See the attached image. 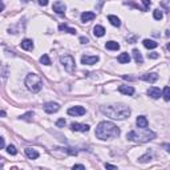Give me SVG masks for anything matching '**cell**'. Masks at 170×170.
<instances>
[{
  "mask_svg": "<svg viewBox=\"0 0 170 170\" xmlns=\"http://www.w3.org/2000/svg\"><path fill=\"white\" fill-rule=\"evenodd\" d=\"M121 130L117 125L109 121H102L97 125L96 128V137L100 140H110V138H116L120 136Z\"/></svg>",
  "mask_w": 170,
  "mask_h": 170,
  "instance_id": "1",
  "label": "cell"
},
{
  "mask_svg": "<svg viewBox=\"0 0 170 170\" xmlns=\"http://www.w3.org/2000/svg\"><path fill=\"white\" fill-rule=\"evenodd\" d=\"M101 112L108 117L113 120H125L130 116V109L126 105L118 104V105H109V106H102Z\"/></svg>",
  "mask_w": 170,
  "mask_h": 170,
  "instance_id": "2",
  "label": "cell"
},
{
  "mask_svg": "<svg viewBox=\"0 0 170 170\" xmlns=\"http://www.w3.org/2000/svg\"><path fill=\"white\" fill-rule=\"evenodd\" d=\"M126 138L133 142H138V144H144V142H149L153 138H156V133L149 130L147 128H144L142 130H132L126 134Z\"/></svg>",
  "mask_w": 170,
  "mask_h": 170,
  "instance_id": "3",
  "label": "cell"
},
{
  "mask_svg": "<svg viewBox=\"0 0 170 170\" xmlns=\"http://www.w3.org/2000/svg\"><path fill=\"white\" fill-rule=\"evenodd\" d=\"M25 85L31 92L37 93V92H40L42 88V79L37 73H29V75L25 77Z\"/></svg>",
  "mask_w": 170,
  "mask_h": 170,
  "instance_id": "4",
  "label": "cell"
},
{
  "mask_svg": "<svg viewBox=\"0 0 170 170\" xmlns=\"http://www.w3.org/2000/svg\"><path fill=\"white\" fill-rule=\"evenodd\" d=\"M60 61H61L62 66L65 68V71L68 73L75 72V59H73L72 56H69V55L61 56V57H60Z\"/></svg>",
  "mask_w": 170,
  "mask_h": 170,
  "instance_id": "5",
  "label": "cell"
},
{
  "mask_svg": "<svg viewBox=\"0 0 170 170\" xmlns=\"http://www.w3.org/2000/svg\"><path fill=\"white\" fill-rule=\"evenodd\" d=\"M60 109V105L57 102H47L44 105V110L48 113V114H52V113H56V112Z\"/></svg>",
  "mask_w": 170,
  "mask_h": 170,
  "instance_id": "6",
  "label": "cell"
},
{
  "mask_svg": "<svg viewBox=\"0 0 170 170\" xmlns=\"http://www.w3.org/2000/svg\"><path fill=\"white\" fill-rule=\"evenodd\" d=\"M81 62L84 65H93L96 62H98V56H88L85 55L81 57Z\"/></svg>",
  "mask_w": 170,
  "mask_h": 170,
  "instance_id": "7",
  "label": "cell"
},
{
  "mask_svg": "<svg viewBox=\"0 0 170 170\" xmlns=\"http://www.w3.org/2000/svg\"><path fill=\"white\" fill-rule=\"evenodd\" d=\"M85 108L84 106H72V108L68 109V114L71 116H82L85 114Z\"/></svg>",
  "mask_w": 170,
  "mask_h": 170,
  "instance_id": "8",
  "label": "cell"
},
{
  "mask_svg": "<svg viewBox=\"0 0 170 170\" xmlns=\"http://www.w3.org/2000/svg\"><path fill=\"white\" fill-rule=\"evenodd\" d=\"M89 125L86 124H79V122H73L72 125H71V129H72L73 132H89Z\"/></svg>",
  "mask_w": 170,
  "mask_h": 170,
  "instance_id": "9",
  "label": "cell"
},
{
  "mask_svg": "<svg viewBox=\"0 0 170 170\" xmlns=\"http://www.w3.org/2000/svg\"><path fill=\"white\" fill-rule=\"evenodd\" d=\"M118 92L122 93V95H126V96H133L134 88L130 86V85H120V86H118Z\"/></svg>",
  "mask_w": 170,
  "mask_h": 170,
  "instance_id": "10",
  "label": "cell"
},
{
  "mask_svg": "<svg viewBox=\"0 0 170 170\" xmlns=\"http://www.w3.org/2000/svg\"><path fill=\"white\" fill-rule=\"evenodd\" d=\"M52 8H53V11H55L56 13H59V15H64V13H65V10H66L65 4L62 3V1H56Z\"/></svg>",
  "mask_w": 170,
  "mask_h": 170,
  "instance_id": "11",
  "label": "cell"
},
{
  "mask_svg": "<svg viewBox=\"0 0 170 170\" xmlns=\"http://www.w3.org/2000/svg\"><path fill=\"white\" fill-rule=\"evenodd\" d=\"M140 79L144 80V81H147V82H156L158 80V75L157 73H146V75L141 76Z\"/></svg>",
  "mask_w": 170,
  "mask_h": 170,
  "instance_id": "12",
  "label": "cell"
},
{
  "mask_svg": "<svg viewBox=\"0 0 170 170\" xmlns=\"http://www.w3.org/2000/svg\"><path fill=\"white\" fill-rule=\"evenodd\" d=\"M147 96L149 97H151V98H158L161 96V90H160V88H157V86H151V88H149L147 89Z\"/></svg>",
  "mask_w": 170,
  "mask_h": 170,
  "instance_id": "13",
  "label": "cell"
},
{
  "mask_svg": "<svg viewBox=\"0 0 170 170\" xmlns=\"http://www.w3.org/2000/svg\"><path fill=\"white\" fill-rule=\"evenodd\" d=\"M25 154L27 157L29 158V160H36V158H39V151L35 150V149H32V147H27L25 149Z\"/></svg>",
  "mask_w": 170,
  "mask_h": 170,
  "instance_id": "14",
  "label": "cell"
},
{
  "mask_svg": "<svg viewBox=\"0 0 170 170\" xmlns=\"http://www.w3.org/2000/svg\"><path fill=\"white\" fill-rule=\"evenodd\" d=\"M136 124H137V126L140 128V129H144V128H147V125H149V121H147V118L145 117V116H140V117H137V121H136Z\"/></svg>",
  "mask_w": 170,
  "mask_h": 170,
  "instance_id": "15",
  "label": "cell"
},
{
  "mask_svg": "<svg viewBox=\"0 0 170 170\" xmlns=\"http://www.w3.org/2000/svg\"><path fill=\"white\" fill-rule=\"evenodd\" d=\"M96 17V15L93 12H82L81 13V21L82 23H88V21H90V20H93Z\"/></svg>",
  "mask_w": 170,
  "mask_h": 170,
  "instance_id": "16",
  "label": "cell"
},
{
  "mask_svg": "<svg viewBox=\"0 0 170 170\" xmlns=\"http://www.w3.org/2000/svg\"><path fill=\"white\" fill-rule=\"evenodd\" d=\"M20 47L23 49H25V51H32L33 49V41L29 39H24L23 41H21V44H20Z\"/></svg>",
  "mask_w": 170,
  "mask_h": 170,
  "instance_id": "17",
  "label": "cell"
},
{
  "mask_svg": "<svg viewBox=\"0 0 170 170\" xmlns=\"http://www.w3.org/2000/svg\"><path fill=\"white\" fill-rule=\"evenodd\" d=\"M142 44H144V47L147 49H154L158 47V42H156L154 40H149V39H145L144 41H142Z\"/></svg>",
  "mask_w": 170,
  "mask_h": 170,
  "instance_id": "18",
  "label": "cell"
},
{
  "mask_svg": "<svg viewBox=\"0 0 170 170\" xmlns=\"http://www.w3.org/2000/svg\"><path fill=\"white\" fill-rule=\"evenodd\" d=\"M93 35L97 37H102L105 35V28L102 25H96L93 28Z\"/></svg>",
  "mask_w": 170,
  "mask_h": 170,
  "instance_id": "19",
  "label": "cell"
},
{
  "mask_svg": "<svg viewBox=\"0 0 170 170\" xmlns=\"http://www.w3.org/2000/svg\"><path fill=\"white\" fill-rule=\"evenodd\" d=\"M117 60H118V62H121V64H128V62L130 61V56H129V53L124 52L118 56Z\"/></svg>",
  "mask_w": 170,
  "mask_h": 170,
  "instance_id": "20",
  "label": "cell"
},
{
  "mask_svg": "<svg viewBox=\"0 0 170 170\" xmlns=\"http://www.w3.org/2000/svg\"><path fill=\"white\" fill-rule=\"evenodd\" d=\"M105 48L109 49V51H117V49H120V44L116 41H106Z\"/></svg>",
  "mask_w": 170,
  "mask_h": 170,
  "instance_id": "21",
  "label": "cell"
},
{
  "mask_svg": "<svg viewBox=\"0 0 170 170\" xmlns=\"http://www.w3.org/2000/svg\"><path fill=\"white\" fill-rule=\"evenodd\" d=\"M133 57H134V61L137 62V64H142L144 59H142V55L138 49H133Z\"/></svg>",
  "mask_w": 170,
  "mask_h": 170,
  "instance_id": "22",
  "label": "cell"
},
{
  "mask_svg": "<svg viewBox=\"0 0 170 170\" xmlns=\"http://www.w3.org/2000/svg\"><path fill=\"white\" fill-rule=\"evenodd\" d=\"M108 20L110 21V24L113 27H120V25H121V21H120V19H118L117 16H114V15H109Z\"/></svg>",
  "mask_w": 170,
  "mask_h": 170,
  "instance_id": "23",
  "label": "cell"
},
{
  "mask_svg": "<svg viewBox=\"0 0 170 170\" xmlns=\"http://www.w3.org/2000/svg\"><path fill=\"white\" fill-rule=\"evenodd\" d=\"M59 29L60 31H65V32L71 33V35H76V29H73V28H69L66 24H60V25H59Z\"/></svg>",
  "mask_w": 170,
  "mask_h": 170,
  "instance_id": "24",
  "label": "cell"
},
{
  "mask_svg": "<svg viewBox=\"0 0 170 170\" xmlns=\"http://www.w3.org/2000/svg\"><path fill=\"white\" fill-rule=\"evenodd\" d=\"M40 62L44 64V65H51V59H49V56L48 55H42L41 57H40Z\"/></svg>",
  "mask_w": 170,
  "mask_h": 170,
  "instance_id": "25",
  "label": "cell"
},
{
  "mask_svg": "<svg viewBox=\"0 0 170 170\" xmlns=\"http://www.w3.org/2000/svg\"><path fill=\"white\" fill-rule=\"evenodd\" d=\"M7 153L11 154V156H16L17 150H16V147L13 146V145H8V147H7Z\"/></svg>",
  "mask_w": 170,
  "mask_h": 170,
  "instance_id": "26",
  "label": "cell"
},
{
  "mask_svg": "<svg viewBox=\"0 0 170 170\" xmlns=\"http://www.w3.org/2000/svg\"><path fill=\"white\" fill-rule=\"evenodd\" d=\"M153 16H154V19L156 20H161L162 17H164V13H162V11L161 10H156L153 12Z\"/></svg>",
  "mask_w": 170,
  "mask_h": 170,
  "instance_id": "27",
  "label": "cell"
},
{
  "mask_svg": "<svg viewBox=\"0 0 170 170\" xmlns=\"http://www.w3.org/2000/svg\"><path fill=\"white\" fill-rule=\"evenodd\" d=\"M164 100L165 101H169L170 100V88L169 86H165L164 88Z\"/></svg>",
  "mask_w": 170,
  "mask_h": 170,
  "instance_id": "28",
  "label": "cell"
},
{
  "mask_svg": "<svg viewBox=\"0 0 170 170\" xmlns=\"http://www.w3.org/2000/svg\"><path fill=\"white\" fill-rule=\"evenodd\" d=\"M150 160H151L150 154H145V156L140 157V162H142V164H145V162H147V161H150Z\"/></svg>",
  "mask_w": 170,
  "mask_h": 170,
  "instance_id": "29",
  "label": "cell"
},
{
  "mask_svg": "<svg viewBox=\"0 0 170 170\" xmlns=\"http://www.w3.org/2000/svg\"><path fill=\"white\" fill-rule=\"evenodd\" d=\"M141 1H142V4H144V11L149 10V7L151 5V1H150V0H141Z\"/></svg>",
  "mask_w": 170,
  "mask_h": 170,
  "instance_id": "30",
  "label": "cell"
},
{
  "mask_svg": "<svg viewBox=\"0 0 170 170\" xmlns=\"http://www.w3.org/2000/svg\"><path fill=\"white\" fill-rule=\"evenodd\" d=\"M65 124H66V121L64 120V118H60V120H57V122H56V125H57L59 128H62Z\"/></svg>",
  "mask_w": 170,
  "mask_h": 170,
  "instance_id": "31",
  "label": "cell"
},
{
  "mask_svg": "<svg viewBox=\"0 0 170 170\" xmlns=\"http://www.w3.org/2000/svg\"><path fill=\"white\" fill-rule=\"evenodd\" d=\"M32 116H33L32 112H28V113H25V114L21 116L20 118H23V120H29V117H32Z\"/></svg>",
  "mask_w": 170,
  "mask_h": 170,
  "instance_id": "32",
  "label": "cell"
},
{
  "mask_svg": "<svg viewBox=\"0 0 170 170\" xmlns=\"http://www.w3.org/2000/svg\"><path fill=\"white\" fill-rule=\"evenodd\" d=\"M147 57H149V59H158V57H160V55H158V53H156V52L147 53Z\"/></svg>",
  "mask_w": 170,
  "mask_h": 170,
  "instance_id": "33",
  "label": "cell"
},
{
  "mask_svg": "<svg viewBox=\"0 0 170 170\" xmlns=\"http://www.w3.org/2000/svg\"><path fill=\"white\" fill-rule=\"evenodd\" d=\"M80 41H81V44H86V42H88L89 40H88V37L81 36V37H80Z\"/></svg>",
  "mask_w": 170,
  "mask_h": 170,
  "instance_id": "34",
  "label": "cell"
},
{
  "mask_svg": "<svg viewBox=\"0 0 170 170\" xmlns=\"http://www.w3.org/2000/svg\"><path fill=\"white\" fill-rule=\"evenodd\" d=\"M39 4L42 7H45L47 4H48V0H39Z\"/></svg>",
  "mask_w": 170,
  "mask_h": 170,
  "instance_id": "35",
  "label": "cell"
},
{
  "mask_svg": "<svg viewBox=\"0 0 170 170\" xmlns=\"http://www.w3.org/2000/svg\"><path fill=\"white\" fill-rule=\"evenodd\" d=\"M105 167H108V169H117L116 165H110V164H105Z\"/></svg>",
  "mask_w": 170,
  "mask_h": 170,
  "instance_id": "36",
  "label": "cell"
},
{
  "mask_svg": "<svg viewBox=\"0 0 170 170\" xmlns=\"http://www.w3.org/2000/svg\"><path fill=\"white\" fill-rule=\"evenodd\" d=\"M167 1H169V0H164V1H162V4H164L165 10H166V11H169V5H167Z\"/></svg>",
  "mask_w": 170,
  "mask_h": 170,
  "instance_id": "37",
  "label": "cell"
},
{
  "mask_svg": "<svg viewBox=\"0 0 170 170\" xmlns=\"http://www.w3.org/2000/svg\"><path fill=\"white\" fill-rule=\"evenodd\" d=\"M4 144H5V142H4V138L0 137V149H3L4 147Z\"/></svg>",
  "mask_w": 170,
  "mask_h": 170,
  "instance_id": "38",
  "label": "cell"
},
{
  "mask_svg": "<svg viewBox=\"0 0 170 170\" xmlns=\"http://www.w3.org/2000/svg\"><path fill=\"white\" fill-rule=\"evenodd\" d=\"M73 169H85V166H84V165H75V166H73Z\"/></svg>",
  "mask_w": 170,
  "mask_h": 170,
  "instance_id": "39",
  "label": "cell"
},
{
  "mask_svg": "<svg viewBox=\"0 0 170 170\" xmlns=\"http://www.w3.org/2000/svg\"><path fill=\"white\" fill-rule=\"evenodd\" d=\"M3 10H4V4L1 3V1H0V12H1Z\"/></svg>",
  "mask_w": 170,
  "mask_h": 170,
  "instance_id": "40",
  "label": "cell"
},
{
  "mask_svg": "<svg viewBox=\"0 0 170 170\" xmlns=\"http://www.w3.org/2000/svg\"><path fill=\"white\" fill-rule=\"evenodd\" d=\"M0 116H1V117H5V112L1 110V112H0Z\"/></svg>",
  "mask_w": 170,
  "mask_h": 170,
  "instance_id": "41",
  "label": "cell"
},
{
  "mask_svg": "<svg viewBox=\"0 0 170 170\" xmlns=\"http://www.w3.org/2000/svg\"><path fill=\"white\" fill-rule=\"evenodd\" d=\"M21 1H24V3H27V1H29V0H21Z\"/></svg>",
  "mask_w": 170,
  "mask_h": 170,
  "instance_id": "42",
  "label": "cell"
}]
</instances>
